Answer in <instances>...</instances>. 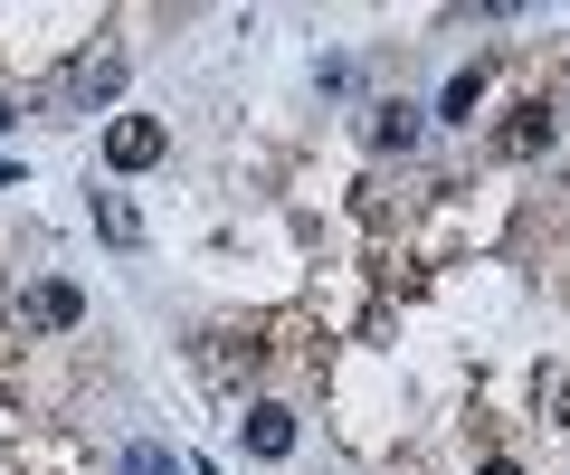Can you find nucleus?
Segmentation results:
<instances>
[{
  "label": "nucleus",
  "mask_w": 570,
  "mask_h": 475,
  "mask_svg": "<svg viewBox=\"0 0 570 475\" xmlns=\"http://www.w3.org/2000/svg\"><path fill=\"white\" fill-rule=\"evenodd\" d=\"M551 125H561L551 105H523V115L504 125V152H513V162H523V152H542V144H551Z\"/></svg>",
  "instance_id": "0eeeda50"
},
{
  "label": "nucleus",
  "mask_w": 570,
  "mask_h": 475,
  "mask_svg": "<svg viewBox=\"0 0 570 475\" xmlns=\"http://www.w3.org/2000/svg\"><path fill=\"white\" fill-rule=\"evenodd\" d=\"M551 428H570V372L551 380Z\"/></svg>",
  "instance_id": "9d476101"
},
{
  "label": "nucleus",
  "mask_w": 570,
  "mask_h": 475,
  "mask_svg": "<svg viewBox=\"0 0 570 475\" xmlns=\"http://www.w3.org/2000/svg\"><path fill=\"white\" fill-rule=\"evenodd\" d=\"M29 324H48V333H77V324H86V295L67 286V276H48V286H29Z\"/></svg>",
  "instance_id": "20e7f679"
},
{
  "label": "nucleus",
  "mask_w": 570,
  "mask_h": 475,
  "mask_svg": "<svg viewBox=\"0 0 570 475\" xmlns=\"http://www.w3.org/2000/svg\"><path fill=\"white\" fill-rule=\"evenodd\" d=\"M419 133V105H371V144H409Z\"/></svg>",
  "instance_id": "1a4fd4ad"
},
{
  "label": "nucleus",
  "mask_w": 570,
  "mask_h": 475,
  "mask_svg": "<svg viewBox=\"0 0 570 475\" xmlns=\"http://www.w3.org/2000/svg\"><path fill=\"white\" fill-rule=\"evenodd\" d=\"M86 209H96V238H105V248H142V219H134V200H124V190H96Z\"/></svg>",
  "instance_id": "39448f33"
},
{
  "label": "nucleus",
  "mask_w": 570,
  "mask_h": 475,
  "mask_svg": "<svg viewBox=\"0 0 570 475\" xmlns=\"http://www.w3.org/2000/svg\"><path fill=\"white\" fill-rule=\"evenodd\" d=\"M238 437H247V456L276 466V456H295V409H285V399H257V409L238 418Z\"/></svg>",
  "instance_id": "7ed1b4c3"
},
{
  "label": "nucleus",
  "mask_w": 570,
  "mask_h": 475,
  "mask_svg": "<svg viewBox=\"0 0 570 475\" xmlns=\"http://www.w3.org/2000/svg\"><path fill=\"white\" fill-rule=\"evenodd\" d=\"M0 133H10V105H0Z\"/></svg>",
  "instance_id": "f8f14e48"
},
{
  "label": "nucleus",
  "mask_w": 570,
  "mask_h": 475,
  "mask_svg": "<svg viewBox=\"0 0 570 475\" xmlns=\"http://www.w3.org/2000/svg\"><path fill=\"white\" fill-rule=\"evenodd\" d=\"M475 475H523V466H513V456H485V466H475Z\"/></svg>",
  "instance_id": "9b49d317"
},
{
  "label": "nucleus",
  "mask_w": 570,
  "mask_h": 475,
  "mask_svg": "<svg viewBox=\"0 0 570 475\" xmlns=\"http://www.w3.org/2000/svg\"><path fill=\"white\" fill-rule=\"evenodd\" d=\"M124 48H86V58H67L58 77L39 86V115H58V125H77V115H96V105H115L124 96Z\"/></svg>",
  "instance_id": "f257e3e1"
},
{
  "label": "nucleus",
  "mask_w": 570,
  "mask_h": 475,
  "mask_svg": "<svg viewBox=\"0 0 570 475\" xmlns=\"http://www.w3.org/2000/svg\"><path fill=\"white\" fill-rule=\"evenodd\" d=\"M115 475H181V456H171L163 437H124V447H115Z\"/></svg>",
  "instance_id": "423d86ee"
},
{
  "label": "nucleus",
  "mask_w": 570,
  "mask_h": 475,
  "mask_svg": "<svg viewBox=\"0 0 570 475\" xmlns=\"http://www.w3.org/2000/svg\"><path fill=\"white\" fill-rule=\"evenodd\" d=\"M163 152H171L163 115H124V125H105V162H115V171H153Z\"/></svg>",
  "instance_id": "f03ea898"
},
{
  "label": "nucleus",
  "mask_w": 570,
  "mask_h": 475,
  "mask_svg": "<svg viewBox=\"0 0 570 475\" xmlns=\"http://www.w3.org/2000/svg\"><path fill=\"white\" fill-rule=\"evenodd\" d=\"M475 96H485V67H456L448 96H438V115H448V125H475Z\"/></svg>",
  "instance_id": "6e6552de"
}]
</instances>
